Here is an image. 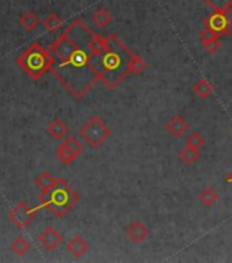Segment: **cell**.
Returning a JSON list of instances; mask_svg holds the SVG:
<instances>
[{"label": "cell", "instance_id": "cell-24", "mask_svg": "<svg viewBox=\"0 0 232 263\" xmlns=\"http://www.w3.org/2000/svg\"><path fill=\"white\" fill-rule=\"evenodd\" d=\"M205 145V139L204 136L201 135L200 132H192L190 135L187 136V139H186V147H190L193 149H197V151H200L201 148Z\"/></svg>", "mask_w": 232, "mask_h": 263}, {"label": "cell", "instance_id": "cell-22", "mask_svg": "<svg viewBox=\"0 0 232 263\" xmlns=\"http://www.w3.org/2000/svg\"><path fill=\"white\" fill-rule=\"evenodd\" d=\"M43 25H44V28L47 29L48 32L53 33L61 28L63 20H61L60 16L57 15L56 12H49L48 15L45 16L44 20H43Z\"/></svg>", "mask_w": 232, "mask_h": 263}, {"label": "cell", "instance_id": "cell-17", "mask_svg": "<svg viewBox=\"0 0 232 263\" xmlns=\"http://www.w3.org/2000/svg\"><path fill=\"white\" fill-rule=\"evenodd\" d=\"M193 92L202 100H206L212 96L213 93V85L206 80V78L201 77L198 81L193 85Z\"/></svg>", "mask_w": 232, "mask_h": 263}, {"label": "cell", "instance_id": "cell-25", "mask_svg": "<svg viewBox=\"0 0 232 263\" xmlns=\"http://www.w3.org/2000/svg\"><path fill=\"white\" fill-rule=\"evenodd\" d=\"M202 2L212 8V10L232 7V0H202Z\"/></svg>", "mask_w": 232, "mask_h": 263}, {"label": "cell", "instance_id": "cell-23", "mask_svg": "<svg viewBox=\"0 0 232 263\" xmlns=\"http://www.w3.org/2000/svg\"><path fill=\"white\" fill-rule=\"evenodd\" d=\"M55 180H56V178H55L49 172H41L40 174H37V176L34 177V185L40 189V192H43L45 189H48L49 186L55 182Z\"/></svg>", "mask_w": 232, "mask_h": 263}, {"label": "cell", "instance_id": "cell-8", "mask_svg": "<svg viewBox=\"0 0 232 263\" xmlns=\"http://www.w3.org/2000/svg\"><path fill=\"white\" fill-rule=\"evenodd\" d=\"M37 215V209H33L25 201H19L7 213L8 221L18 229H25L33 222Z\"/></svg>", "mask_w": 232, "mask_h": 263}, {"label": "cell", "instance_id": "cell-20", "mask_svg": "<svg viewBox=\"0 0 232 263\" xmlns=\"http://www.w3.org/2000/svg\"><path fill=\"white\" fill-rule=\"evenodd\" d=\"M179 158L184 164L192 166V164H196L197 162L200 160V151H197V149H193V148L184 145V147L179 151Z\"/></svg>", "mask_w": 232, "mask_h": 263}, {"label": "cell", "instance_id": "cell-7", "mask_svg": "<svg viewBox=\"0 0 232 263\" xmlns=\"http://www.w3.org/2000/svg\"><path fill=\"white\" fill-rule=\"evenodd\" d=\"M83 151V145L77 137H66L61 140V143L56 148V158L60 163L70 166L74 163V160L81 155Z\"/></svg>", "mask_w": 232, "mask_h": 263}, {"label": "cell", "instance_id": "cell-19", "mask_svg": "<svg viewBox=\"0 0 232 263\" xmlns=\"http://www.w3.org/2000/svg\"><path fill=\"white\" fill-rule=\"evenodd\" d=\"M10 248L18 256H25L29 252V250H30V242L24 236H18V237L12 240Z\"/></svg>", "mask_w": 232, "mask_h": 263}, {"label": "cell", "instance_id": "cell-3", "mask_svg": "<svg viewBox=\"0 0 232 263\" xmlns=\"http://www.w3.org/2000/svg\"><path fill=\"white\" fill-rule=\"evenodd\" d=\"M38 199L41 207H45L56 218H63L79 201V195L75 189L70 186L65 178L57 177L48 189L40 192Z\"/></svg>", "mask_w": 232, "mask_h": 263}, {"label": "cell", "instance_id": "cell-1", "mask_svg": "<svg viewBox=\"0 0 232 263\" xmlns=\"http://www.w3.org/2000/svg\"><path fill=\"white\" fill-rule=\"evenodd\" d=\"M93 34L94 30L85 21L77 18L49 47V51L57 59L51 73L77 100H81L100 81L96 67L97 58L88 45Z\"/></svg>", "mask_w": 232, "mask_h": 263}, {"label": "cell", "instance_id": "cell-10", "mask_svg": "<svg viewBox=\"0 0 232 263\" xmlns=\"http://www.w3.org/2000/svg\"><path fill=\"white\" fill-rule=\"evenodd\" d=\"M149 228L146 225H143L141 221H133L130 225L126 228V234L130 241L134 244H141L149 237Z\"/></svg>", "mask_w": 232, "mask_h": 263}, {"label": "cell", "instance_id": "cell-11", "mask_svg": "<svg viewBox=\"0 0 232 263\" xmlns=\"http://www.w3.org/2000/svg\"><path fill=\"white\" fill-rule=\"evenodd\" d=\"M200 43L202 45V48L205 49V52L210 53V55L216 53L221 48L220 36L216 34V33L210 32L208 29H204L200 33Z\"/></svg>", "mask_w": 232, "mask_h": 263}, {"label": "cell", "instance_id": "cell-12", "mask_svg": "<svg viewBox=\"0 0 232 263\" xmlns=\"http://www.w3.org/2000/svg\"><path fill=\"white\" fill-rule=\"evenodd\" d=\"M66 250L73 258H81L89 251V242L81 234H74L66 244Z\"/></svg>", "mask_w": 232, "mask_h": 263}, {"label": "cell", "instance_id": "cell-21", "mask_svg": "<svg viewBox=\"0 0 232 263\" xmlns=\"http://www.w3.org/2000/svg\"><path fill=\"white\" fill-rule=\"evenodd\" d=\"M198 199H200L201 204L209 209V207H212V205L216 204V201L219 200V193H217L213 188L208 186V188H205L204 191L200 193Z\"/></svg>", "mask_w": 232, "mask_h": 263}, {"label": "cell", "instance_id": "cell-4", "mask_svg": "<svg viewBox=\"0 0 232 263\" xmlns=\"http://www.w3.org/2000/svg\"><path fill=\"white\" fill-rule=\"evenodd\" d=\"M55 57L49 49L38 43H33L18 57V65L32 80H40L55 66Z\"/></svg>", "mask_w": 232, "mask_h": 263}, {"label": "cell", "instance_id": "cell-9", "mask_svg": "<svg viewBox=\"0 0 232 263\" xmlns=\"http://www.w3.org/2000/svg\"><path fill=\"white\" fill-rule=\"evenodd\" d=\"M38 241L41 242V246L44 247V250L51 252V251H55L56 248H59V246L63 241V236H61V233L56 228L48 226V228H45L40 233Z\"/></svg>", "mask_w": 232, "mask_h": 263}, {"label": "cell", "instance_id": "cell-16", "mask_svg": "<svg viewBox=\"0 0 232 263\" xmlns=\"http://www.w3.org/2000/svg\"><path fill=\"white\" fill-rule=\"evenodd\" d=\"M18 24L19 26H22L25 32L32 33L33 30H36L40 25V18L37 15L36 12L33 11H25L22 12L18 18Z\"/></svg>", "mask_w": 232, "mask_h": 263}, {"label": "cell", "instance_id": "cell-18", "mask_svg": "<svg viewBox=\"0 0 232 263\" xmlns=\"http://www.w3.org/2000/svg\"><path fill=\"white\" fill-rule=\"evenodd\" d=\"M146 66L147 63L139 57L138 53L131 52L130 61H129V73L133 74V76H138L146 69Z\"/></svg>", "mask_w": 232, "mask_h": 263}, {"label": "cell", "instance_id": "cell-6", "mask_svg": "<svg viewBox=\"0 0 232 263\" xmlns=\"http://www.w3.org/2000/svg\"><path fill=\"white\" fill-rule=\"evenodd\" d=\"M204 26L219 36H232V7L213 10L204 20Z\"/></svg>", "mask_w": 232, "mask_h": 263}, {"label": "cell", "instance_id": "cell-5", "mask_svg": "<svg viewBox=\"0 0 232 263\" xmlns=\"http://www.w3.org/2000/svg\"><path fill=\"white\" fill-rule=\"evenodd\" d=\"M79 136L90 148H98L110 139L111 129L100 117H92L82 125Z\"/></svg>", "mask_w": 232, "mask_h": 263}, {"label": "cell", "instance_id": "cell-13", "mask_svg": "<svg viewBox=\"0 0 232 263\" xmlns=\"http://www.w3.org/2000/svg\"><path fill=\"white\" fill-rule=\"evenodd\" d=\"M165 129H167V132L172 136V137L180 139V137H183L184 133L188 130V123L183 117L175 115V117H172V118L168 121L167 125H165Z\"/></svg>", "mask_w": 232, "mask_h": 263}, {"label": "cell", "instance_id": "cell-14", "mask_svg": "<svg viewBox=\"0 0 232 263\" xmlns=\"http://www.w3.org/2000/svg\"><path fill=\"white\" fill-rule=\"evenodd\" d=\"M112 20H114V15L107 7H98L92 12V22L100 29L110 26Z\"/></svg>", "mask_w": 232, "mask_h": 263}, {"label": "cell", "instance_id": "cell-2", "mask_svg": "<svg viewBox=\"0 0 232 263\" xmlns=\"http://www.w3.org/2000/svg\"><path fill=\"white\" fill-rule=\"evenodd\" d=\"M131 49L122 43L115 33L108 34V47L96 61L100 81L108 89H116L129 76V61Z\"/></svg>", "mask_w": 232, "mask_h": 263}, {"label": "cell", "instance_id": "cell-15", "mask_svg": "<svg viewBox=\"0 0 232 263\" xmlns=\"http://www.w3.org/2000/svg\"><path fill=\"white\" fill-rule=\"evenodd\" d=\"M47 133H48L52 139L63 140L67 137L69 126H67L60 118H55L51 121V123H49L48 127H47Z\"/></svg>", "mask_w": 232, "mask_h": 263}, {"label": "cell", "instance_id": "cell-26", "mask_svg": "<svg viewBox=\"0 0 232 263\" xmlns=\"http://www.w3.org/2000/svg\"><path fill=\"white\" fill-rule=\"evenodd\" d=\"M225 182H227V184H229V185H232V172L229 173L228 176H227V178H225Z\"/></svg>", "mask_w": 232, "mask_h": 263}]
</instances>
